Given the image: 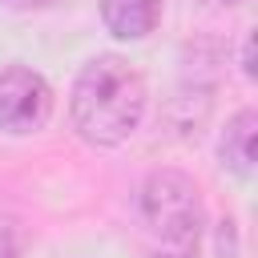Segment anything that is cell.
<instances>
[{
	"label": "cell",
	"mask_w": 258,
	"mask_h": 258,
	"mask_svg": "<svg viewBox=\"0 0 258 258\" xmlns=\"http://www.w3.org/2000/svg\"><path fill=\"white\" fill-rule=\"evenodd\" d=\"M73 125L93 145H121L145 113V77L117 52L93 56L73 85Z\"/></svg>",
	"instance_id": "obj_1"
},
{
	"label": "cell",
	"mask_w": 258,
	"mask_h": 258,
	"mask_svg": "<svg viewBox=\"0 0 258 258\" xmlns=\"http://www.w3.org/2000/svg\"><path fill=\"white\" fill-rule=\"evenodd\" d=\"M52 113L48 81L28 64L0 69V129L4 133H36Z\"/></svg>",
	"instance_id": "obj_3"
},
{
	"label": "cell",
	"mask_w": 258,
	"mask_h": 258,
	"mask_svg": "<svg viewBox=\"0 0 258 258\" xmlns=\"http://www.w3.org/2000/svg\"><path fill=\"white\" fill-rule=\"evenodd\" d=\"M8 8H20V12H40V8H56L64 0H4Z\"/></svg>",
	"instance_id": "obj_6"
},
{
	"label": "cell",
	"mask_w": 258,
	"mask_h": 258,
	"mask_svg": "<svg viewBox=\"0 0 258 258\" xmlns=\"http://www.w3.org/2000/svg\"><path fill=\"white\" fill-rule=\"evenodd\" d=\"M254 141H258V113L254 109H242L226 121V133H222V165L234 169L238 177H250L254 173Z\"/></svg>",
	"instance_id": "obj_5"
},
{
	"label": "cell",
	"mask_w": 258,
	"mask_h": 258,
	"mask_svg": "<svg viewBox=\"0 0 258 258\" xmlns=\"http://www.w3.org/2000/svg\"><path fill=\"white\" fill-rule=\"evenodd\" d=\"M101 20L121 40H141L161 20V0H101Z\"/></svg>",
	"instance_id": "obj_4"
},
{
	"label": "cell",
	"mask_w": 258,
	"mask_h": 258,
	"mask_svg": "<svg viewBox=\"0 0 258 258\" xmlns=\"http://www.w3.org/2000/svg\"><path fill=\"white\" fill-rule=\"evenodd\" d=\"M222 4H246V0H222Z\"/></svg>",
	"instance_id": "obj_8"
},
{
	"label": "cell",
	"mask_w": 258,
	"mask_h": 258,
	"mask_svg": "<svg viewBox=\"0 0 258 258\" xmlns=\"http://www.w3.org/2000/svg\"><path fill=\"white\" fill-rule=\"evenodd\" d=\"M153 258H173V254H153Z\"/></svg>",
	"instance_id": "obj_9"
},
{
	"label": "cell",
	"mask_w": 258,
	"mask_h": 258,
	"mask_svg": "<svg viewBox=\"0 0 258 258\" xmlns=\"http://www.w3.org/2000/svg\"><path fill=\"white\" fill-rule=\"evenodd\" d=\"M141 214L157 242L153 254L198 258L206 210H202V194L194 177H185L181 169H157L141 189Z\"/></svg>",
	"instance_id": "obj_2"
},
{
	"label": "cell",
	"mask_w": 258,
	"mask_h": 258,
	"mask_svg": "<svg viewBox=\"0 0 258 258\" xmlns=\"http://www.w3.org/2000/svg\"><path fill=\"white\" fill-rule=\"evenodd\" d=\"M0 258H16V242H12V234L0 226Z\"/></svg>",
	"instance_id": "obj_7"
}]
</instances>
